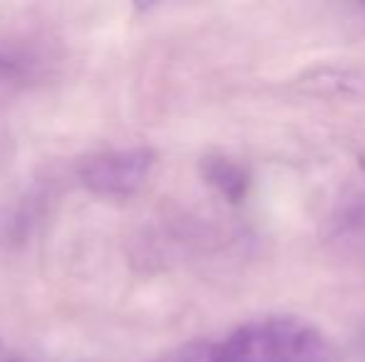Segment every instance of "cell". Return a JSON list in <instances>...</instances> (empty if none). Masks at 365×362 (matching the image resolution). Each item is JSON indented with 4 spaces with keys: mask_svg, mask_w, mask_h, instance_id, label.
<instances>
[{
    "mask_svg": "<svg viewBox=\"0 0 365 362\" xmlns=\"http://www.w3.org/2000/svg\"><path fill=\"white\" fill-rule=\"evenodd\" d=\"M224 362H341L338 348L293 315L251 320L221 340Z\"/></svg>",
    "mask_w": 365,
    "mask_h": 362,
    "instance_id": "1",
    "label": "cell"
},
{
    "mask_svg": "<svg viewBox=\"0 0 365 362\" xmlns=\"http://www.w3.org/2000/svg\"><path fill=\"white\" fill-rule=\"evenodd\" d=\"M157 164V151L149 147L110 149L87 156L80 166V181L87 191L107 198H127L145 186Z\"/></svg>",
    "mask_w": 365,
    "mask_h": 362,
    "instance_id": "2",
    "label": "cell"
},
{
    "mask_svg": "<svg viewBox=\"0 0 365 362\" xmlns=\"http://www.w3.org/2000/svg\"><path fill=\"white\" fill-rule=\"evenodd\" d=\"M202 176L207 179V183H212L229 203L244 201L251 186V174L239 161L229 159V156H207V159L202 161Z\"/></svg>",
    "mask_w": 365,
    "mask_h": 362,
    "instance_id": "3",
    "label": "cell"
},
{
    "mask_svg": "<svg viewBox=\"0 0 365 362\" xmlns=\"http://www.w3.org/2000/svg\"><path fill=\"white\" fill-rule=\"evenodd\" d=\"M152 362H224V350H221V343L192 340V343H184L169 353L159 355Z\"/></svg>",
    "mask_w": 365,
    "mask_h": 362,
    "instance_id": "4",
    "label": "cell"
},
{
    "mask_svg": "<svg viewBox=\"0 0 365 362\" xmlns=\"http://www.w3.org/2000/svg\"><path fill=\"white\" fill-rule=\"evenodd\" d=\"M38 60L23 48L10 43H0V80H23L30 75Z\"/></svg>",
    "mask_w": 365,
    "mask_h": 362,
    "instance_id": "5",
    "label": "cell"
},
{
    "mask_svg": "<svg viewBox=\"0 0 365 362\" xmlns=\"http://www.w3.org/2000/svg\"><path fill=\"white\" fill-rule=\"evenodd\" d=\"M358 166H361V171H363V176H365V151L361 156H358Z\"/></svg>",
    "mask_w": 365,
    "mask_h": 362,
    "instance_id": "6",
    "label": "cell"
}]
</instances>
